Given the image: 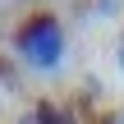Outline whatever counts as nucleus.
I'll use <instances>...</instances> for the list:
<instances>
[{"label":"nucleus","mask_w":124,"mask_h":124,"mask_svg":"<svg viewBox=\"0 0 124 124\" xmlns=\"http://www.w3.org/2000/svg\"><path fill=\"white\" fill-rule=\"evenodd\" d=\"M9 46H14V60H18L23 69H32V74H60L64 60H69L64 18L51 14V9H32V14L14 28Z\"/></svg>","instance_id":"f257e3e1"},{"label":"nucleus","mask_w":124,"mask_h":124,"mask_svg":"<svg viewBox=\"0 0 124 124\" xmlns=\"http://www.w3.org/2000/svg\"><path fill=\"white\" fill-rule=\"evenodd\" d=\"M28 115H32V124H83L74 106H64V101H55V97L32 101V106H28Z\"/></svg>","instance_id":"f03ea898"},{"label":"nucleus","mask_w":124,"mask_h":124,"mask_svg":"<svg viewBox=\"0 0 124 124\" xmlns=\"http://www.w3.org/2000/svg\"><path fill=\"white\" fill-rule=\"evenodd\" d=\"M92 124H124V101H120V106H110V110H101Z\"/></svg>","instance_id":"7ed1b4c3"},{"label":"nucleus","mask_w":124,"mask_h":124,"mask_svg":"<svg viewBox=\"0 0 124 124\" xmlns=\"http://www.w3.org/2000/svg\"><path fill=\"white\" fill-rule=\"evenodd\" d=\"M115 69H120V78H124V28H120V37H115Z\"/></svg>","instance_id":"20e7f679"}]
</instances>
